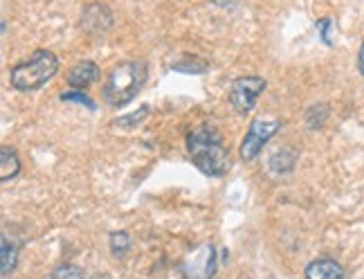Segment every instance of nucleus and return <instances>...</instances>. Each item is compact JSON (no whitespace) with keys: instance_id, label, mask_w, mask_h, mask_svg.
Listing matches in <instances>:
<instances>
[{"instance_id":"nucleus-18","label":"nucleus","mask_w":364,"mask_h":279,"mask_svg":"<svg viewBox=\"0 0 364 279\" xmlns=\"http://www.w3.org/2000/svg\"><path fill=\"white\" fill-rule=\"evenodd\" d=\"M358 70H360L362 77H364V43L360 48V54H358Z\"/></svg>"},{"instance_id":"nucleus-2","label":"nucleus","mask_w":364,"mask_h":279,"mask_svg":"<svg viewBox=\"0 0 364 279\" xmlns=\"http://www.w3.org/2000/svg\"><path fill=\"white\" fill-rule=\"evenodd\" d=\"M146 81V65L142 61H124L113 68V73L108 75L106 86H104V100L122 108L129 102L135 100V95L142 90Z\"/></svg>"},{"instance_id":"nucleus-6","label":"nucleus","mask_w":364,"mask_h":279,"mask_svg":"<svg viewBox=\"0 0 364 279\" xmlns=\"http://www.w3.org/2000/svg\"><path fill=\"white\" fill-rule=\"evenodd\" d=\"M279 129H282V122H279V120H263V117L252 120L250 129H247V133H245V137H243V142H241V158H243L245 162L255 160V158L259 156V153H261L263 144L268 142V140H270Z\"/></svg>"},{"instance_id":"nucleus-1","label":"nucleus","mask_w":364,"mask_h":279,"mask_svg":"<svg viewBox=\"0 0 364 279\" xmlns=\"http://www.w3.org/2000/svg\"><path fill=\"white\" fill-rule=\"evenodd\" d=\"M187 151L191 162L207 176H225L230 169V153L223 147V140L218 131L209 124L193 129L187 135Z\"/></svg>"},{"instance_id":"nucleus-12","label":"nucleus","mask_w":364,"mask_h":279,"mask_svg":"<svg viewBox=\"0 0 364 279\" xmlns=\"http://www.w3.org/2000/svg\"><path fill=\"white\" fill-rule=\"evenodd\" d=\"M131 248V236L126 232H113L110 234V250H113L115 257H122L129 253Z\"/></svg>"},{"instance_id":"nucleus-15","label":"nucleus","mask_w":364,"mask_h":279,"mask_svg":"<svg viewBox=\"0 0 364 279\" xmlns=\"http://www.w3.org/2000/svg\"><path fill=\"white\" fill-rule=\"evenodd\" d=\"M52 279H83V273L81 268L73 266V263H63V266L52 273Z\"/></svg>"},{"instance_id":"nucleus-3","label":"nucleus","mask_w":364,"mask_h":279,"mask_svg":"<svg viewBox=\"0 0 364 279\" xmlns=\"http://www.w3.org/2000/svg\"><path fill=\"white\" fill-rule=\"evenodd\" d=\"M57 70H59V59L54 57L50 50H36L30 61L11 68L9 81L16 90L30 93V90H38L41 86H46V83L57 75Z\"/></svg>"},{"instance_id":"nucleus-13","label":"nucleus","mask_w":364,"mask_h":279,"mask_svg":"<svg viewBox=\"0 0 364 279\" xmlns=\"http://www.w3.org/2000/svg\"><path fill=\"white\" fill-rule=\"evenodd\" d=\"M326 117H328V106H326V104L313 106L311 110H308V115H306L308 127H311V129H319L321 124L326 122Z\"/></svg>"},{"instance_id":"nucleus-11","label":"nucleus","mask_w":364,"mask_h":279,"mask_svg":"<svg viewBox=\"0 0 364 279\" xmlns=\"http://www.w3.org/2000/svg\"><path fill=\"white\" fill-rule=\"evenodd\" d=\"M3 275L7 277L14 268H16V261H18V243L16 241H9V236L3 234Z\"/></svg>"},{"instance_id":"nucleus-4","label":"nucleus","mask_w":364,"mask_h":279,"mask_svg":"<svg viewBox=\"0 0 364 279\" xmlns=\"http://www.w3.org/2000/svg\"><path fill=\"white\" fill-rule=\"evenodd\" d=\"M216 248L212 243H200L185 257L180 266L182 279H212L216 275Z\"/></svg>"},{"instance_id":"nucleus-16","label":"nucleus","mask_w":364,"mask_h":279,"mask_svg":"<svg viewBox=\"0 0 364 279\" xmlns=\"http://www.w3.org/2000/svg\"><path fill=\"white\" fill-rule=\"evenodd\" d=\"M61 100H63V102H77V104H83V106H88L90 110H95V102L90 100V97H88L86 93H81V90L63 93V95H61Z\"/></svg>"},{"instance_id":"nucleus-17","label":"nucleus","mask_w":364,"mask_h":279,"mask_svg":"<svg viewBox=\"0 0 364 279\" xmlns=\"http://www.w3.org/2000/svg\"><path fill=\"white\" fill-rule=\"evenodd\" d=\"M317 27H319V32H321V36H324V43H333V38H331V27H333V21L331 19H324V21H319L317 23Z\"/></svg>"},{"instance_id":"nucleus-10","label":"nucleus","mask_w":364,"mask_h":279,"mask_svg":"<svg viewBox=\"0 0 364 279\" xmlns=\"http://www.w3.org/2000/svg\"><path fill=\"white\" fill-rule=\"evenodd\" d=\"M21 172V160H18V153L11 151L9 147L0 149V180L7 183V180L16 178Z\"/></svg>"},{"instance_id":"nucleus-14","label":"nucleus","mask_w":364,"mask_h":279,"mask_svg":"<svg viewBox=\"0 0 364 279\" xmlns=\"http://www.w3.org/2000/svg\"><path fill=\"white\" fill-rule=\"evenodd\" d=\"M146 115H149V106H142V108H139V113H131V115H126V117H119V120L115 122V127L133 129V127H137V124L142 122Z\"/></svg>"},{"instance_id":"nucleus-9","label":"nucleus","mask_w":364,"mask_h":279,"mask_svg":"<svg viewBox=\"0 0 364 279\" xmlns=\"http://www.w3.org/2000/svg\"><path fill=\"white\" fill-rule=\"evenodd\" d=\"M306 279H344V270L333 259H317L313 263H308Z\"/></svg>"},{"instance_id":"nucleus-5","label":"nucleus","mask_w":364,"mask_h":279,"mask_svg":"<svg viewBox=\"0 0 364 279\" xmlns=\"http://www.w3.org/2000/svg\"><path fill=\"white\" fill-rule=\"evenodd\" d=\"M265 79L261 77H239L232 81V88H230V104L236 113H250L252 108L257 106L259 95L265 90Z\"/></svg>"},{"instance_id":"nucleus-7","label":"nucleus","mask_w":364,"mask_h":279,"mask_svg":"<svg viewBox=\"0 0 364 279\" xmlns=\"http://www.w3.org/2000/svg\"><path fill=\"white\" fill-rule=\"evenodd\" d=\"M113 25V14H110L104 5H90L83 11L81 27L90 34H104L108 27Z\"/></svg>"},{"instance_id":"nucleus-8","label":"nucleus","mask_w":364,"mask_h":279,"mask_svg":"<svg viewBox=\"0 0 364 279\" xmlns=\"http://www.w3.org/2000/svg\"><path fill=\"white\" fill-rule=\"evenodd\" d=\"M97 79H100V65L92 63V61H79L77 65L70 68V73H68L70 86L81 88V90H86Z\"/></svg>"}]
</instances>
